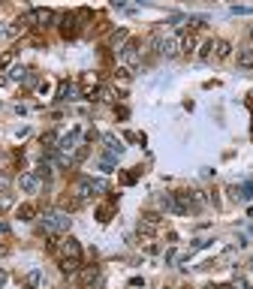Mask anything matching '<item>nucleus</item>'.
Wrapping results in <instances>:
<instances>
[{
    "label": "nucleus",
    "mask_w": 253,
    "mask_h": 289,
    "mask_svg": "<svg viewBox=\"0 0 253 289\" xmlns=\"http://www.w3.org/2000/svg\"><path fill=\"white\" fill-rule=\"evenodd\" d=\"M214 289H238V286H232V283H226V286H214Z\"/></svg>",
    "instance_id": "c9c22d12"
},
{
    "label": "nucleus",
    "mask_w": 253,
    "mask_h": 289,
    "mask_svg": "<svg viewBox=\"0 0 253 289\" xmlns=\"http://www.w3.org/2000/svg\"><path fill=\"white\" fill-rule=\"evenodd\" d=\"M142 54H145V48H142V42L139 40H130L124 48H121V61L126 63V66H139V61H142Z\"/></svg>",
    "instance_id": "0eeeda50"
},
{
    "label": "nucleus",
    "mask_w": 253,
    "mask_h": 289,
    "mask_svg": "<svg viewBox=\"0 0 253 289\" xmlns=\"http://www.w3.org/2000/svg\"><path fill=\"white\" fill-rule=\"evenodd\" d=\"M15 217H18V220H21V223H30L33 217H36V208L24 202V205H18V208H15Z\"/></svg>",
    "instance_id": "aec40b11"
},
{
    "label": "nucleus",
    "mask_w": 253,
    "mask_h": 289,
    "mask_svg": "<svg viewBox=\"0 0 253 289\" xmlns=\"http://www.w3.org/2000/svg\"><path fill=\"white\" fill-rule=\"evenodd\" d=\"M15 51H18V48H9V51H3V54H0V69H6V66L12 63V58H15Z\"/></svg>",
    "instance_id": "cd10ccee"
},
{
    "label": "nucleus",
    "mask_w": 253,
    "mask_h": 289,
    "mask_svg": "<svg viewBox=\"0 0 253 289\" xmlns=\"http://www.w3.org/2000/svg\"><path fill=\"white\" fill-rule=\"evenodd\" d=\"M199 58H202V61H211V58H214V40H208V42L199 45Z\"/></svg>",
    "instance_id": "a878e982"
},
{
    "label": "nucleus",
    "mask_w": 253,
    "mask_h": 289,
    "mask_svg": "<svg viewBox=\"0 0 253 289\" xmlns=\"http://www.w3.org/2000/svg\"><path fill=\"white\" fill-rule=\"evenodd\" d=\"M208 244H211V241H205V238H196V241H193V250H202V247H208Z\"/></svg>",
    "instance_id": "2f4dec72"
},
{
    "label": "nucleus",
    "mask_w": 253,
    "mask_h": 289,
    "mask_svg": "<svg viewBox=\"0 0 253 289\" xmlns=\"http://www.w3.org/2000/svg\"><path fill=\"white\" fill-rule=\"evenodd\" d=\"M232 54V42L229 40H214V58L217 61H226Z\"/></svg>",
    "instance_id": "dca6fc26"
},
{
    "label": "nucleus",
    "mask_w": 253,
    "mask_h": 289,
    "mask_svg": "<svg viewBox=\"0 0 253 289\" xmlns=\"http://www.w3.org/2000/svg\"><path fill=\"white\" fill-rule=\"evenodd\" d=\"M238 66L241 69H253V45L238 48Z\"/></svg>",
    "instance_id": "6ab92c4d"
},
{
    "label": "nucleus",
    "mask_w": 253,
    "mask_h": 289,
    "mask_svg": "<svg viewBox=\"0 0 253 289\" xmlns=\"http://www.w3.org/2000/svg\"><path fill=\"white\" fill-rule=\"evenodd\" d=\"M36 283H42V271H30L27 274V286H36Z\"/></svg>",
    "instance_id": "c85d7f7f"
},
{
    "label": "nucleus",
    "mask_w": 253,
    "mask_h": 289,
    "mask_svg": "<svg viewBox=\"0 0 253 289\" xmlns=\"http://www.w3.org/2000/svg\"><path fill=\"white\" fill-rule=\"evenodd\" d=\"M115 115H118V118H130V108H126V105H118Z\"/></svg>",
    "instance_id": "7c9ffc66"
},
{
    "label": "nucleus",
    "mask_w": 253,
    "mask_h": 289,
    "mask_svg": "<svg viewBox=\"0 0 253 289\" xmlns=\"http://www.w3.org/2000/svg\"><path fill=\"white\" fill-rule=\"evenodd\" d=\"M79 277H82V286H97L100 283V268L97 265H84L79 271Z\"/></svg>",
    "instance_id": "ddd939ff"
},
{
    "label": "nucleus",
    "mask_w": 253,
    "mask_h": 289,
    "mask_svg": "<svg viewBox=\"0 0 253 289\" xmlns=\"http://www.w3.org/2000/svg\"><path fill=\"white\" fill-rule=\"evenodd\" d=\"M232 15H253V6H232Z\"/></svg>",
    "instance_id": "c756f323"
},
{
    "label": "nucleus",
    "mask_w": 253,
    "mask_h": 289,
    "mask_svg": "<svg viewBox=\"0 0 253 289\" xmlns=\"http://www.w3.org/2000/svg\"><path fill=\"white\" fill-rule=\"evenodd\" d=\"M21 21L27 24V27H51L54 21H58V15H54L51 9H30V12H24L21 15Z\"/></svg>",
    "instance_id": "7ed1b4c3"
},
{
    "label": "nucleus",
    "mask_w": 253,
    "mask_h": 289,
    "mask_svg": "<svg viewBox=\"0 0 253 289\" xmlns=\"http://www.w3.org/2000/svg\"><path fill=\"white\" fill-rule=\"evenodd\" d=\"M103 144H105V154H112V157H121V154H124L121 139H118V136H112V133H105V136H103Z\"/></svg>",
    "instance_id": "4468645a"
},
{
    "label": "nucleus",
    "mask_w": 253,
    "mask_h": 289,
    "mask_svg": "<svg viewBox=\"0 0 253 289\" xmlns=\"http://www.w3.org/2000/svg\"><path fill=\"white\" fill-rule=\"evenodd\" d=\"M205 24H208V15H187V24H184V27L199 30V27H205Z\"/></svg>",
    "instance_id": "5701e85b"
},
{
    "label": "nucleus",
    "mask_w": 253,
    "mask_h": 289,
    "mask_svg": "<svg viewBox=\"0 0 253 289\" xmlns=\"http://www.w3.org/2000/svg\"><path fill=\"white\" fill-rule=\"evenodd\" d=\"M178 45H181V54H193V48H196V40H193V33H184V36H178Z\"/></svg>",
    "instance_id": "412c9836"
},
{
    "label": "nucleus",
    "mask_w": 253,
    "mask_h": 289,
    "mask_svg": "<svg viewBox=\"0 0 253 289\" xmlns=\"http://www.w3.org/2000/svg\"><path fill=\"white\" fill-rule=\"evenodd\" d=\"M82 139H84L82 126H76V130H69L66 136H61L58 151H61V154H72V151H79V148H82Z\"/></svg>",
    "instance_id": "39448f33"
},
{
    "label": "nucleus",
    "mask_w": 253,
    "mask_h": 289,
    "mask_svg": "<svg viewBox=\"0 0 253 289\" xmlns=\"http://www.w3.org/2000/svg\"><path fill=\"white\" fill-rule=\"evenodd\" d=\"M126 42H130V33H126L124 27H118V30H115L112 36H108V45H112L115 51H121V48H124Z\"/></svg>",
    "instance_id": "2eb2a0df"
},
{
    "label": "nucleus",
    "mask_w": 253,
    "mask_h": 289,
    "mask_svg": "<svg viewBox=\"0 0 253 289\" xmlns=\"http://www.w3.org/2000/svg\"><path fill=\"white\" fill-rule=\"evenodd\" d=\"M58 100L61 103H72V100H82V87H79V82H61L58 84Z\"/></svg>",
    "instance_id": "6e6552de"
},
{
    "label": "nucleus",
    "mask_w": 253,
    "mask_h": 289,
    "mask_svg": "<svg viewBox=\"0 0 253 289\" xmlns=\"http://www.w3.org/2000/svg\"><path fill=\"white\" fill-rule=\"evenodd\" d=\"M69 226H72V217H69V211H63V208H48V211L40 214V232L45 235V238L63 235Z\"/></svg>",
    "instance_id": "f257e3e1"
},
{
    "label": "nucleus",
    "mask_w": 253,
    "mask_h": 289,
    "mask_svg": "<svg viewBox=\"0 0 253 289\" xmlns=\"http://www.w3.org/2000/svg\"><path fill=\"white\" fill-rule=\"evenodd\" d=\"M139 175H142V169H133V172H121V184H124V187H133L136 181H139Z\"/></svg>",
    "instance_id": "b1692460"
},
{
    "label": "nucleus",
    "mask_w": 253,
    "mask_h": 289,
    "mask_svg": "<svg viewBox=\"0 0 253 289\" xmlns=\"http://www.w3.org/2000/svg\"><path fill=\"white\" fill-rule=\"evenodd\" d=\"M166 289H172V286H166Z\"/></svg>",
    "instance_id": "4c0bfd02"
},
{
    "label": "nucleus",
    "mask_w": 253,
    "mask_h": 289,
    "mask_svg": "<svg viewBox=\"0 0 253 289\" xmlns=\"http://www.w3.org/2000/svg\"><path fill=\"white\" fill-rule=\"evenodd\" d=\"M58 27H61V36H63V40H76L79 30H82L79 15H76V12H63V15L58 18Z\"/></svg>",
    "instance_id": "20e7f679"
},
{
    "label": "nucleus",
    "mask_w": 253,
    "mask_h": 289,
    "mask_svg": "<svg viewBox=\"0 0 253 289\" xmlns=\"http://www.w3.org/2000/svg\"><path fill=\"white\" fill-rule=\"evenodd\" d=\"M27 72L30 69H24V66H12L9 69V82H27Z\"/></svg>",
    "instance_id": "393cba45"
},
{
    "label": "nucleus",
    "mask_w": 253,
    "mask_h": 289,
    "mask_svg": "<svg viewBox=\"0 0 253 289\" xmlns=\"http://www.w3.org/2000/svg\"><path fill=\"white\" fill-rule=\"evenodd\" d=\"M157 51L163 54V58H175V54H181V45H178V36H169V40H160Z\"/></svg>",
    "instance_id": "9d476101"
},
{
    "label": "nucleus",
    "mask_w": 253,
    "mask_h": 289,
    "mask_svg": "<svg viewBox=\"0 0 253 289\" xmlns=\"http://www.w3.org/2000/svg\"><path fill=\"white\" fill-rule=\"evenodd\" d=\"M6 187H9V178H6V175H0V190H6Z\"/></svg>",
    "instance_id": "72a5a7b5"
},
{
    "label": "nucleus",
    "mask_w": 253,
    "mask_h": 289,
    "mask_svg": "<svg viewBox=\"0 0 253 289\" xmlns=\"http://www.w3.org/2000/svg\"><path fill=\"white\" fill-rule=\"evenodd\" d=\"M250 36H253V30H250Z\"/></svg>",
    "instance_id": "58836bf2"
},
{
    "label": "nucleus",
    "mask_w": 253,
    "mask_h": 289,
    "mask_svg": "<svg viewBox=\"0 0 253 289\" xmlns=\"http://www.w3.org/2000/svg\"><path fill=\"white\" fill-rule=\"evenodd\" d=\"M58 256L61 259H82V244L72 235H66V238L58 241Z\"/></svg>",
    "instance_id": "423d86ee"
},
{
    "label": "nucleus",
    "mask_w": 253,
    "mask_h": 289,
    "mask_svg": "<svg viewBox=\"0 0 253 289\" xmlns=\"http://www.w3.org/2000/svg\"><path fill=\"white\" fill-rule=\"evenodd\" d=\"M103 193H108V184L103 178H79L76 181V196L82 199H94V196H103Z\"/></svg>",
    "instance_id": "f03ea898"
},
{
    "label": "nucleus",
    "mask_w": 253,
    "mask_h": 289,
    "mask_svg": "<svg viewBox=\"0 0 253 289\" xmlns=\"http://www.w3.org/2000/svg\"><path fill=\"white\" fill-rule=\"evenodd\" d=\"M100 169L108 175V172H115L118 169V157H112V154H103V160H100Z\"/></svg>",
    "instance_id": "4be33fe9"
},
{
    "label": "nucleus",
    "mask_w": 253,
    "mask_h": 289,
    "mask_svg": "<svg viewBox=\"0 0 253 289\" xmlns=\"http://www.w3.org/2000/svg\"><path fill=\"white\" fill-rule=\"evenodd\" d=\"M9 205H12V199L9 196H0V208H9Z\"/></svg>",
    "instance_id": "473e14b6"
},
{
    "label": "nucleus",
    "mask_w": 253,
    "mask_h": 289,
    "mask_svg": "<svg viewBox=\"0 0 253 289\" xmlns=\"http://www.w3.org/2000/svg\"><path fill=\"white\" fill-rule=\"evenodd\" d=\"M97 220H100V223H108V220H112V205H100V208H97Z\"/></svg>",
    "instance_id": "bb28decb"
},
{
    "label": "nucleus",
    "mask_w": 253,
    "mask_h": 289,
    "mask_svg": "<svg viewBox=\"0 0 253 289\" xmlns=\"http://www.w3.org/2000/svg\"><path fill=\"white\" fill-rule=\"evenodd\" d=\"M232 199H238V202H247V199H253V181H244V184H235L229 187Z\"/></svg>",
    "instance_id": "9b49d317"
},
{
    "label": "nucleus",
    "mask_w": 253,
    "mask_h": 289,
    "mask_svg": "<svg viewBox=\"0 0 253 289\" xmlns=\"http://www.w3.org/2000/svg\"><path fill=\"white\" fill-rule=\"evenodd\" d=\"M18 187H21L24 193H36V187H40L36 172H21V175H18Z\"/></svg>",
    "instance_id": "f8f14e48"
},
{
    "label": "nucleus",
    "mask_w": 253,
    "mask_h": 289,
    "mask_svg": "<svg viewBox=\"0 0 253 289\" xmlns=\"http://www.w3.org/2000/svg\"><path fill=\"white\" fill-rule=\"evenodd\" d=\"M3 283H6V271H3V268H0V286H3Z\"/></svg>",
    "instance_id": "f704fd0d"
},
{
    "label": "nucleus",
    "mask_w": 253,
    "mask_h": 289,
    "mask_svg": "<svg viewBox=\"0 0 253 289\" xmlns=\"http://www.w3.org/2000/svg\"><path fill=\"white\" fill-rule=\"evenodd\" d=\"M24 289H36V286H24Z\"/></svg>",
    "instance_id": "e433bc0d"
},
{
    "label": "nucleus",
    "mask_w": 253,
    "mask_h": 289,
    "mask_svg": "<svg viewBox=\"0 0 253 289\" xmlns=\"http://www.w3.org/2000/svg\"><path fill=\"white\" fill-rule=\"evenodd\" d=\"M58 142H61V136H58V133H51V130L40 136V144H42V151H58Z\"/></svg>",
    "instance_id": "f3484780"
},
{
    "label": "nucleus",
    "mask_w": 253,
    "mask_h": 289,
    "mask_svg": "<svg viewBox=\"0 0 253 289\" xmlns=\"http://www.w3.org/2000/svg\"><path fill=\"white\" fill-rule=\"evenodd\" d=\"M82 271V259H61V274L72 277V274H79Z\"/></svg>",
    "instance_id": "a211bd4d"
},
{
    "label": "nucleus",
    "mask_w": 253,
    "mask_h": 289,
    "mask_svg": "<svg viewBox=\"0 0 253 289\" xmlns=\"http://www.w3.org/2000/svg\"><path fill=\"white\" fill-rule=\"evenodd\" d=\"M136 229H139V235H154V232L160 229V214H154V211H145Z\"/></svg>",
    "instance_id": "1a4fd4ad"
}]
</instances>
